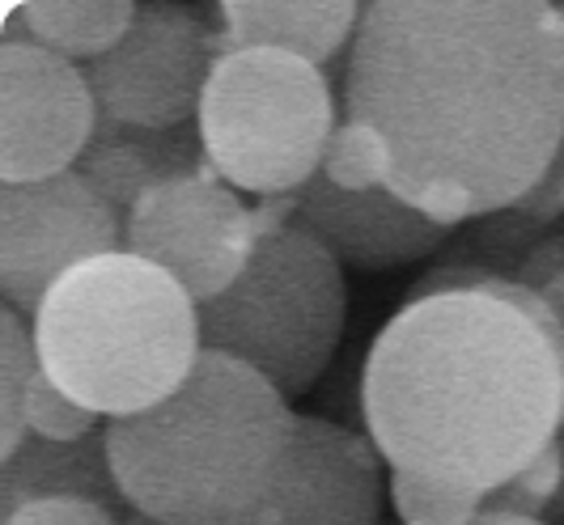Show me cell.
<instances>
[{
    "instance_id": "1",
    "label": "cell",
    "mask_w": 564,
    "mask_h": 525,
    "mask_svg": "<svg viewBox=\"0 0 564 525\" xmlns=\"http://www.w3.org/2000/svg\"><path fill=\"white\" fill-rule=\"evenodd\" d=\"M344 119L387 144V192L442 225L518 208L564 149V4L373 0Z\"/></svg>"
},
{
    "instance_id": "2",
    "label": "cell",
    "mask_w": 564,
    "mask_h": 525,
    "mask_svg": "<svg viewBox=\"0 0 564 525\" xmlns=\"http://www.w3.org/2000/svg\"><path fill=\"white\" fill-rule=\"evenodd\" d=\"M361 415L391 470L492 496L561 437V322L518 280H424L369 348Z\"/></svg>"
},
{
    "instance_id": "3",
    "label": "cell",
    "mask_w": 564,
    "mask_h": 525,
    "mask_svg": "<svg viewBox=\"0 0 564 525\" xmlns=\"http://www.w3.org/2000/svg\"><path fill=\"white\" fill-rule=\"evenodd\" d=\"M297 412L242 360L204 352L166 403L107 424L123 504L153 525H251Z\"/></svg>"
},
{
    "instance_id": "4",
    "label": "cell",
    "mask_w": 564,
    "mask_h": 525,
    "mask_svg": "<svg viewBox=\"0 0 564 525\" xmlns=\"http://www.w3.org/2000/svg\"><path fill=\"white\" fill-rule=\"evenodd\" d=\"M30 331L39 369L107 419L166 403L204 357L199 305L178 280L132 250L68 272L39 305Z\"/></svg>"
},
{
    "instance_id": "5",
    "label": "cell",
    "mask_w": 564,
    "mask_h": 525,
    "mask_svg": "<svg viewBox=\"0 0 564 525\" xmlns=\"http://www.w3.org/2000/svg\"><path fill=\"white\" fill-rule=\"evenodd\" d=\"M336 128L323 68L259 47H221L196 114L208 169L263 199H289L318 178Z\"/></svg>"
},
{
    "instance_id": "6",
    "label": "cell",
    "mask_w": 564,
    "mask_h": 525,
    "mask_svg": "<svg viewBox=\"0 0 564 525\" xmlns=\"http://www.w3.org/2000/svg\"><path fill=\"white\" fill-rule=\"evenodd\" d=\"M344 318V267L306 229L281 225L229 293L199 305V343L242 360L284 398H302L336 357Z\"/></svg>"
},
{
    "instance_id": "7",
    "label": "cell",
    "mask_w": 564,
    "mask_h": 525,
    "mask_svg": "<svg viewBox=\"0 0 564 525\" xmlns=\"http://www.w3.org/2000/svg\"><path fill=\"white\" fill-rule=\"evenodd\" d=\"M293 217V199H268L247 208V199L221 183L213 169L170 178L144 192L123 221V250L158 263L196 305L217 302L247 272L259 242Z\"/></svg>"
},
{
    "instance_id": "8",
    "label": "cell",
    "mask_w": 564,
    "mask_h": 525,
    "mask_svg": "<svg viewBox=\"0 0 564 525\" xmlns=\"http://www.w3.org/2000/svg\"><path fill=\"white\" fill-rule=\"evenodd\" d=\"M123 250V217L77 169L39 183H0V297L34 322L68 272Z\"/></svg>"
},
{
    "instance_id": "9",
    "label": "cell",
    "mask_w": 564,
    "mask_h": 525,
    "mask_svg": "<svg viewBox=\"0 0 564 525\" xmlns=\"http://www.w3.org/2000/svg\"><path fill=\"white\" fill-rule=\"evenodd\" d=\"M217 56L221 39H213L187 4H137V18L119 47L94 59L85 77L107 123L178 132L192 114H199Z\"/></svg>"
},
{
    "instance_id": "10",
    "label": "cell",
    "mask_w": 564,
    "mask_h": 525,
    "mask_svg": "<svg viewBox=\"0 0 564 525\" xmlns=\"http://www.w3.org/2000/svg\"><path fill=\"white\" fill-rule=\"evenodd\" d=\"M98 119L94 85L73 59L34 43H0V183L77 169Z\"/></svg>"
},
{
    "instance_id": "11",
    "label": "cell",
    "mask_w": 564,
    "mask_h": 525,
    "mask_svg": "<svg viewBox=\"0 0 564 525\" xmlns=\"http://www.w3.org/2000/svg\"><path fill=\"white\" fill-rule=\"evenodd\" d=\"M369 437L318 415H297L272 488L251 525H378L382 470Z\"/></svg>"
},
{
    "instance_id": "12",
    "label": "cell",
    "mask_w": 564,
    "mask_h": 525,
    "mask_svg": "<svg viewBox=\"0 0 564 525\" xmlns=\"http://www.w3.org/2000/svg\"><path fill=\"white\" fill-rule=\"evenodd\" d=\"M289 199H293V225L306 229L339 267H357V272H391L403 263H421L446 242L451 229L416 212L387 187L339 192L323 174Z\"/></svg>"
},
{
    "instance_id": "13",
    "label": "cell",
    "mask_w": 564,
    "mask_h": 525,
    "mask_svg": "<svg viewBox=\"0 0 564 525\" xmlns=\"http://www.w3.org/2000/svg\"><path fill=\"white\" fill-rule=\"evenodd\" d=\"M199 169H208L199 136L183 140L178 132H141V128H119L107 119H98L94 144L77 162V174L123 221L144 192L162 187L170 178H183V174H199Z\"/></svg>"
},
{
    "instance_id": "14",
    "label": "cell",
    "mask_w": 564,
    "mask_h": 525,
    "mask_svg": "<svg viewBox=\"0 0 564 525\" xmlns=\"http://www.w3.org/2000/svg\"><path fill=\"white\" fill-rule=\"evenodd\" d=\"M221 47H259L323 64L357 34L352 0H226L217 4Z\"/></svg>"
},
{
    "instance_id": "15",
    "label": "cell",
    "mask_w": 564,
    "mask_h": 525,
    "mask_svg": "<svg viewBox=\"0 0 564 525\" xmlns=\"http://www.w3.org/2000/svg\"><path fill=\"white\" fill-rule=\"evenodd\" d=\"M43 496H85L111 508L119 496L107 458V433H94L85 441L56 445L26 437L13 458L0 462V504L4 513L22 508Z\"/></svg>"
},
{
    "instance_id": "16",
    "label": "cell",
    "mask_w": 564,
    "mask_h": 525,
    "mask_svg": "<svg viewBox=\"0 0 564 525\" xmlns=\"http://www.w3.org/2000/svg\"><path fill=\"white\" fill-rule=\"evenodd\" d=\"M4 39L34 43L64 59H102L128 34L137 4L132 0H4Z\"/></svg>"
},
{
    "instance_id": "17",
    "label": "cell",
    "mask_w": 564,
    "mask_h": 525,
    "mask_svg": "<svg viewBox=\"0 0 564 525\" xmlns=\"http://www.w3.org/2000/svg\"><path fill=\"white\" fill-rule=\"evenodd\" d=\"M34 331L18 309L0 305V462L13 458L26 441V403L39 382Z\"/></svg>"
},
{
    "instance_id": "18",
    "label": "cell",
    "mask_w": 564,
    "mask_h": 525,
    "mask_svg": "<svg viewBox=\"0 0 564 525\" xmlns=\"http://www.w3.org/2000/svg\"><path fill=\"white\" fill-rule=\"evenodd\" d=\"M387 492H391L395 517L403 525H476L484 517V500H488L480 492H463V488L424 479L412 470H391Z\"/></svg>"
},
{
    "instance_id": "19",
    "label": "cell",
    "mask_w": 564,
    "mask_h": 525,
    "mask_svg": "<svg viewBox=\"0 0 564 525\" xmlns=\"http://www.w3.org/2000/svg\"><path fill=\"white\" fill-rule=\"evenodd\" d=\"M387 169H391L387 144L369 128L344 119L327 144V157H323L318 174L339 192H373V187H387Z\"/></svg>"
},
{
    "instance_id": "20",
    "label": "cell",
    "mask_w": 564,
    "mask_h": 525,
    "mask_svg": "<svg viewBox=\"0 0 564 525\" xmlns=\"http://www.w3.org/2000/svg\"><path fill=\"white\" fill-rule=\"evenodd\" d=\"M564 488V458L561 445H547L531 467L522 470L513 483L484 500V513L492 517H527V522H547L552 525V508L561 500Z\"/></svg>"
},
{
    "instance_id": "21",
    "label": "cell",
    "mask_w": 564,
    "mask_h": 525,
    "mask_svg": "<svg viewBox=\"0 0 564 525\" xmlns=\"http://www.w3.org/2000/svg\"><path fill=\"white\" fill-rule=\"evenodd\" d=\"M94 433H98V415L82 407L77 398H68L47 373H39V382H34L26 403V437L73 445L94 437Z\"/></svg>"
},
{
    "instance_id": "22",
    "label": "cell",
    "mask_w": 564,
    "mask_h": 525,
    "mask_svg": "<svg viewBox=\"0 0 564 525\" xmlns=\"http://www.w3.org/2000/svg\"><path fill=\"white\" fill-rule=\"evenodd\" d=\"M0 525H119L115 513L98 500L85 496H43L30 500L22 508L4 513Z\"/></svg>"
},
{
    "instance_id": "23",
    "label": "cell",
    "mask_w": 564,
    "mask_h": 525,
    "mask_svg": "<svg viewBox=\"0 0 564 525\" xmlns=\"http://www.w3.org/2000/svg\"><path fill=\"white\" fill-rule=\"evenodd\" d=\"M535 293L547 302V309L556 314V322H561V331H564V272H556V276L547 280L543 288H535Z\"/></svg>"
},
{
    "instance_id": "24",
    "label": "cell",
    "mask_w": 564,
    "mask_h": 525,
    "mask_svg": "<svg viewBox=\"0 0 564 525\" xmlns=\"http://www.w3.org/2000/svg\"><path fill=\"white\" fill-rule=\"evenodd\" d=\"M476 525H547V522H527V517H492V513H484Z\"/></svg>"
},
{
    "instance_id": "25",
    "label": "cell",
    "mask_w": 564,
    "mask_h": 525,
    "mask_svg": "<svg viewBox=\"0 0 564 525\" xmlns=\"http://www.w3.org/2000/svg\"><path fill=\"white\" fill-rule=\"evenodd\" d=\"M556 445H561V458H564V428H561V437H556ZM556 517H564V488H561V500H556V508H552V522Z\"/></svg>"
}]
</instances>
